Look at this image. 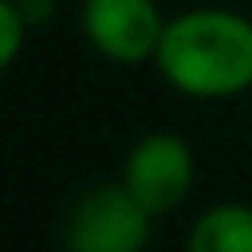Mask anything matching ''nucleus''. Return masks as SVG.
<instances>
[{
  "mask_svg": "<svg viewBox=\"0 0 252 252\" xmlns=\"http://www.w3.org/2000/svg\"><path fill=\"white\" fill-rule=\"evenodd\" d=\"M154 63L185 98H236L252 91V20L232 8H189L165 20Z\"/></svg>",
  "mask_w": 252,
  "mask_h": 252,
  "instance_id": "obj_1",
  "label": "nucleus"
},
{
  "mask_svg": "<svg viewBox=\"0 0 252 252\" xmlns=\"http://www.w3.org/2000/svg\"><path fill=\"white\" fill-rule=\"evenodd\" d=\"M154 213L122 185L87 189L67 220H63V248L67 252H146Z\"/></svg>",
  "mask_w": 252,
  "mask_h": 252,
  "instance_id": "obj_2",
  "label": "nucleus"
},
{
  "mask_svg": "<svg viewBox=\"0 0 252 252\" xmlns=\"http://www.w3.org/2000/svg\"><path fill=\"white\" fill-rule=\"evenodd\" d=\"M193 177H197V161H193V146L181 138V134H169V130H154V134H142L126 161H122V185L154 213H169L177 209L189 189H193Z\"/></svg>",
  "mask_w": 252,
  "mask_h": 252,
  "instance_id": "obj_3",
  "label": "nucleus"
},
{
  "mask_svg": "<svg viewBox=\"0 0 252 252\" xmlns=\"http://www.w3.org/2000/svg\"><path fill=\"white\" fill-rule=\"evenodd\" d=\"M83 39L110 63H154L165 16L158 0H83L79 8Z\"/></svg>",
  "mask_w": 252,
  "mask_h": 252,
  "instance_id": "obj_4",
  "label": "nucleus"
},
{
  "mask_svg": "<svg viewBox=\"0 0 252 252\" xmlns=\"http://www.w3.org/2000/svg\"><path fill=\"white\" fill-rule=\"evenodd\" d=\"M185 252H252V205L244 201L209 205L193 220Z\"/></svg>",
  "mask_w": 252,
  "mask_h": 252,
  "instance_id": "obj_5",
  "label": "nucleus"
},
{
  "mask_svg": "<svg viewBox=\"0 0 252 252\" xmlns=\"http://www.w3.org/2000/svg\"><path fill=\"white\" fill-rule=\"evenodd\" d=\"M28 32H32V28L24 24V16H20L16 0H0V75L20 59Z\"/></svg>",
  "mask_w": 252,
  "mask_h": 252,
  "instance_id": "obj_6",
  "label": "nucleus"
},
{
  "mask_svg": "<svg viewBox=\"0 0 252 252\" xmlns=\"http://www.w3.org/2000/svg\"><path fill=\"white\" fill-rule=\"evenodd\" d=\"M16 8H20V16H24V24L35 32V28L47 24V16L55 12V0H16Z\"/></svg>",
  "mask_w": 252,
  "mask_h": 252,
  "instance_id": "obj_7",
  "label": "nucleus"
}]
</instances>
